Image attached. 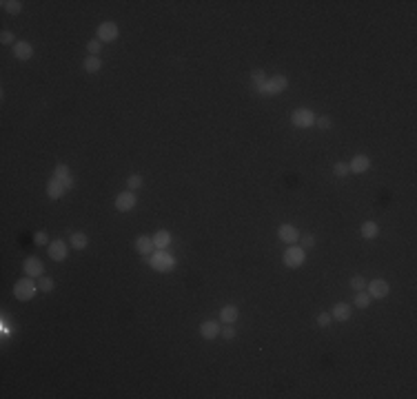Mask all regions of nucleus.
<instances>
[{"instance_id":"20e7f679","label":"nucleus","mask_w":417,"mask_h":399,"mask_svg":"<svg viewBox=\"0 0 417 399\" xmlns=\"http://www.w3.org/2000/svg\"><path fill=\"white\" fill-rule=\"evenodd\" d=\"M291 122L295 124L297 129H309L315 124V115L311 109H304V106H302V109H295L291 113Z\"/></svg>"},{"instance_id":"f8f14e48","label":"nucleus","mask_w":417,"mask_h":399,"mask_svg":"<svg viewBox=\"0 0 417 399\" xmlns=\"http://www.w3.org/2000/svg\"><path fill=\"white\" fill-rule=\"evenodd\" d=\"M278 235H279V239L286 244H295L297 239H300V233H297V229L293 224H282L278 229Z\"/></svg>"},{"instance_id":"1a4fd4ad","label":"nucleus","mask_w":417,"mask_h":399,"mask_svg":"<svg viewBox=\"0 0 417 399\" xmlns=\"http://www.w3.org/2000/svg\"><path fill=\"white\" fill-rule=\"evenodd\" d=\"M136 195H133V191H124V193H120L118 198H115V208H118L120 213H127L131 211L133 206H136Z\"/></svg>"},{"instance_id":"e433bc0d","label":"nucleus","mask_w":417,"mask_h":399,"mask_svg":"<svg viewBox=\"0 0 417 399\" xmlns=\"http://www.w3.org/2000/svg\"><path fill=\"white\" fill-rule=\"evenodd\" d=\"M222 335H224V339H226V341H231V339L235 337V328L231 326V324H226V328L222 331Z\"/></svg>"},{"instance_id":"6ab92c4d","label":"nucleus","mask_w":417,"mask_h":399,"mask_svg":"<svg viewBox=\"0 0 417 399\" xmlns=\"http://www.w3.org/2000/svg\"><path fill=\"white\" fill-rule=\"evenodd\" d=\"M238 306H233V304H226V306H222V310H220V322L222 324H233L235 319H238Z\"/></svg>"},{"instance_id":"423d86ee","label":"nucleus","mask_w":417,"mask_h":399,"mask_svg":"<svg viewBox=\"0 0 417 399\" xmlns=\"http://www.w3.org/2000/svg\"><path fill=\"white\" fill-rule=\"evenodd\" d=\"M118 33H120L118 25L111 20L102 22V25L98 27V40H100V42H113V40L118 38Z\"/></svg>"},{"instance_id":"ddd939ff","label":"nucleus","mask_w":417,"mask_h":399,"mask_svg":"<svg viewBox=\"0 0 417 399\" xmlns=\"http://www.w3.org/2000/svg\"><path fill=\"white\" fill-rule=\"evenodd\" d=\"M53 177H58V180L62 182V184L67 186V189H73V175H71V171H69V166L67 164H58L56 166V171H53Z\"/></svg>"},{"instance_id":"393cba45","label":"nucleus","mask_w":417,"mask_h":399,"mask_svg":"<svg viewBox=\"0 0 417 399\" xmlns=\"http://www.w3.org/2000/svg\"><path fill=\"white\" fill-rule=\"evenodd\" d=\"M371 299L373 297L368 295V293L357 291V295H355V306H357V308H368V306H371Z\"/></svg>"},{"instance_id":"dca6fc26","label":"nucleus","mask_w":417,"mask_h":399,"mask_svg":"<svg viewBox=\"0 0 417 399\" xmlns=\"http://www.w3.org/2000/svg\"><path fill=\"white\" fill-rule=\"evenodd\" d=\"M13 56L18 60H31L34 58V47L29 42H16L13 44Z\"/></svg>"},{"instance_id":"9d476101","label":"nucleus","mask_w":417,"mask_h":399,"mask_svg":"<svg viewBox=\"0 0 417 399\" xmlns=\"http://www.w3.org/2000/svg\"><path fill=\"white\" fill-rule=\"evenodd\" d=\"M22 270H25L27 277H40L42 270H44V266H42V262H40L38 257H27L25 264H22Z\"/></svg>"},{"instance_id":"c9c22d12","label":"nucleus","mask_w":417,"mask_h":399,"mask_svg":"<svg viewBox=\"0 0 417 399\" xmlns=\"http://www.w3.org/2000/svg\"><path fill=\"white\" fill-rule=\"evenodd\" d=\"M13 40L16 38H13L11 31H2V33H0V42L2 44H13Z\"/></svg>"},{"instance_id":"f3484780","label":"nucleus","mask_w":417,"mask_h":399,"mask_svg":"<svg viewBox=\"0 0 417 399\" xmlns=\"http://www.w3.org/2000/svg\"><path fill=\"white\" fill-rule=\"evenodd\" d=\"M136 251H138V253H142V255H151V253L155 251L153 237H146V235L138 237V239H136Z\"/></svg>"},{"instance_id":"4be33fe9","label":"nucleus","mask_w":417,"mask_h":399,"mask_svg":"<svg viewBox=\"0 0 417 399\" xmlns=\"http://www.w3.org/2000/svg\"><path fill=\"white\" fill-rule=\"evenodd\" d=\"M82 66H84V71H87V73H96V71H100L102 60L98 56H89V58H84Z\"/></svg>"},{"instance_id":"a878e982","label":"nucleus","mask_w":417,"mask_h":399,"mask_svg":"<svg viewBox=\"0 0 417 399\" xmlns=\"http://www.w3.org/2000/svg\"><path fill=\"white\" fill-rule=\"evenodd\" d=\"M38 288H40V291H44V293H51V291H53V279L47 277V275H40Z\"/></svg>"},{"instance_id":"b1692460","label":"nucleus","mask_w":417,"mask_h":399,"mask_svg":"<svg viewBox=\"0 0 417 399\" xmlns=\"http://www.w3.org/2000/svg\"><path fill=\"white\" fill-rule=\"evenodd\" d=\"M0 4H2L4 11L11 13V16H16V13L22 11V2H20V0H2Z\"/></svg>"},{"instance_id":"7ed1b4c3","label":"nucleus","mask_w":417,"mask_h":399,"mask_svg":"<svg viewBox=\"0 0 417 399\" xmlns=\"http://www.w3.org/2000/svg\"><path fill=\"white\" fill-rule=\"evenodd\" d=\"M288 87L286 75H273L271 80H264L262 84H257V91L262 96H275V93H282Z\"/></svg>"},{"instance_id":"0eeeda50","label":"nucleus","mask_w":417,"mask_h":399,"mask_svg":"<svg viewBox=\"0 0 417 399\" xmlns=\"http://www.w3.org/2000/svg\"><path fill=\"white\" fill-rule=\"evenodd\" d=\"M366 288H368V295L375 297V299L386 297V295H388V291H390V286H388L386 279H373V282L366 284Z\"/></svg>"},{"instance_id":"72a5a7b5","label":"nucleus","mask_w":417,"mask_h":399,"mask_svg":"<svg viewBox=\"0 0 417 399\" xmlns=\"http://www.w3.org/2000/svg\"><path fill=\"white\" fill-rule=\"evenodd\" d=\"M331 313H319L317 315V326H322V328H326L328 324H331Z\"/></svg>"},{"instance_id":"cd10ccee","label":"nucleus","mask_w":417,"mask_h":399,"mask_svg":"<svg viewBox=\"0 0 417 399\" xmlns=\"http://www.w3.org/2000/svg\"><path fill=\"white\" fill-rule=\"evenodd\" d=\"M300 246L304 248V251L313 248L315 246V235H300Z\"/></svg>"},{"instance_id":"2eb2a0df","label":"nucleus","mask_w":417,"mask_h":399,"mask_svg":"<svg viewBox=\"0 0 417 399\" xmlns=\"http://www.w3.org/2000/svg\"><path fill=\"white\" fill-rule=\"evenodd\" d=\"M67 191V186L62 184L60 180H58V177H51V180L47 182V195L51 200H58V198H62V193H65Z\"/></svg>"},{"instance_id":"412c9836","label":"nucleus","mask_w":417,"mask_h":399,"mask_svg":"<svg viewBox=\"0 0 417 399\" xmlns=\"http://www.w3.org/2000/svg\"><path fill=\"white\" fill-rule=\"evenodd\" d=\"M153 244H155V248H167L169 244H171V233L169 231H155V235H153Z\"/></svg>"},{"instance_id":"a211bd4d","label":"nucleus","mask_w":417,"mask_h":399,"mask_svg":"<svg viewBox=\"0 0 417 399\" xmlns=\"http://www.w3.org/2000/svg\"><path fill=\"white\" fill-rule=\"evenodd\" d=\"M331 317L337 319V322H346V319H350V306L344 304V301L335 304V306H333V310H331Z\"/></svg>"},{"instance_id":"f03ea898","label":"nucleus","mask_w":417,"mask_h":399,"mask_svg":"<svg viewBox=\"0 0 417 399\" xmlns=\"http://www.w3.org/2000/svg\"><path fill=\"white\" fill-rule=\"evenodd\" d=\"M38 291L40 288H38V284L34 282V277H22L13 284V295H16V299H20V301H29Z\"/></svg>"},{"instance_id":"f704fd0d","label":"nucleus","mask_w":417,"mask_h":399,"mask_svg":"<svg viewBox=\"0 0 417 399\" xmlns=\"http://www.w3.org/2000/svg\"><path fill=\"white\" fill-rule=\"evenodd\" d=\"M251 78H253V82H255V87H257V84H262V82L266 80V78H264V71H262V69H255V71H253Z\"/></svg>"},{"instance_id":"9b49d317","label":"nucleus","mask_w":417,"mask_h":399,"mask_svg":"<svg viewBox=\"0 0 417 399\" xmlns=\"http://www.w3.org/2000/svg\"><path fill=\"white\" fill-rule=\"evenodd\" d=\"M200 335L204 337V339H215L217 335H220V324L213 322V319H207V322L200 324Z\"/></svg>"},{"instance_id":"4468645a","label":"nucleus","mask_w":417,"mask_h":399,"mask_svg":"<svg viewBox=\"0 0 417 399\" xmlns=\"http://www.w3.org/2000/svg\"><path fill=\"white\" fill-rule=\"evenodd\" d=\"M371 168V158L368 155H355L348 164V171L350 173H364Z\"/></svg>"},{"instance_id":"7c9ffc66","label":"nucleus","mask_w":417,"mask_h":399,"mask_svg":"<svg viewBox=\"0 0 417 399\" xmlns=\"http://www.w3.org/2000/svg\"><path fill=\"white\" fill-rule=\"evenodd\" d=\"M34 242H35V246H47V244H49V235L44 233V231H38V233L34 235Z\"/></svg>"},{"instance_id":"39448f33","label":"nucleus","mask_w":417,"mask_h":399,"mask_svg":"<svg viewBox=\"0 0 417 399\" xmlns=\"http://www.w3.org/2000/svg\"><path fill=\"white\" fill-rule=\"evenodd\" d=\"M306 260V251L302 246H291L288 251H284V264L288 266V268H297V266H302Z\"/></svg>"},{"instance_id":"2f4dec72","label":"nucleus","mask_w":417,"mask_h":399,"mask_svg":"<svg viewBox=\"0 0 417 399\" xmlns=\"http://www.w3.org/2000/svg\"><path fill=\"white\" fill-rule=\"evenodd\" d=\"M102 49V42L100 40H91V42H87V51L91 53V56H98V51Z\"/></svg>"},{"instance_id":"6e6552de","label":"nucleus","mask_w":417,"mask_h":399,"mask_svg":"<svg viewBox=\"0 0 417 399\" xmlns=\"http://www.w3.org/2000/svg\"><path fill=\"white\" fill-rule=\"evenodd\" d=\"M67 242L65 239H53V242H49V257H51L53 262H62L67 260Z\"/></svg>"},{"instance_id":"c756f323","label":"nucleus","mask_w":417,"mask_h":399,"mask_svg":"<svg viewBox=\"0 0 417 399\" xmlns=\"http://www.w3.org/2000/svg\"><path fill=\"white\" fill-rule=\"evenodd\" d=\"M127 186H129V191L140 189V186H142V175H138V173H136V175H131L127 180Z\"/></svg>"},{"instance_id":"f257e3e1","label":"nucleus","mask_w":417,"mask_h":399,"mask_svg":"<svg viewBox=\"0 0 417 399\" xmlns=\"http://www.w3.org/2000/svg\"><path fill=\"white\" fill-rule=\"evenodd\" d=\"M149 264H151V268L153 270H158V273H169V270H173L175 268V264H177V260L171 255V253H167L164 248H160L158 253H151L149 255Z\"/></svg>"},{"instance_id":"bb28decb","label":"nucleus","mask_w":417,"mask_h":399,"mask_svg":"<svg viewBox=\"0 0 417 399\" xmlns=\"http://www.w3.org/2000/svg\"><path fill=\"white\" fill-rule=\"evenodd\" d=\"M366 279L362 277V275H355V277H350V288H355V291H364L366 288Z\"/></svg>"},{"instance_id":"473e14b6","label":"nucleus","mask_w":417,"mask_h":399,"mask_svg":"<svg viewBox=\"0 0 417 399\" xmlns=\"http://www.w3.org/2000/svg\"><path fill=\"white\" fill-rule=\"evenodd\" d=\"M315 124H317V129L326 131V129H331V118H328V115H322V118L315 120Z\"/></svg>"},{"instance_id":"5701e85b","label":"nucleus","mask_w":417,"mask_h":399,"mask_svg":"<svg viewBox=\"0 0 417 399\" xmlns=\"http://www.w3.org/2000/svg\"><path fill=\"white\" fill-rule=\"evenodd\" d=\"M377 233H380V229H377L375 222H364V224H362V237H366V239H375V237H377Z\"/></svg>"},{"instance_id":"aec40b11","label":"nucleus","mask_w":417,"mask_h":399,"mask_svg":"<svg viewBox=\"0 0 417 399\" xmlns=\"http://www.w3.org/2000/svg\"><path fill=\"white\" fill-rule=\"evenodd\" d=\"M89 244V237L84 231H75V233H71V246L78 248V251H82V248H87Z\"/></svg>"},{"instance_id":"c85d7f7f","label":"nucleus","mask_w":417,"mask_h":399,"mask_svg":"<svg viewBox=\"0 0 417 399\" xmlns=\"http://www.w3.org/2000/svg\"><path fill=\"white\" fill-rule=\"evenodd\" d=\"M333 173H335L337 177H344L346 173H350L348 171V164H346V162H335V164H333Z\"/></svg>"}]
</instances>
